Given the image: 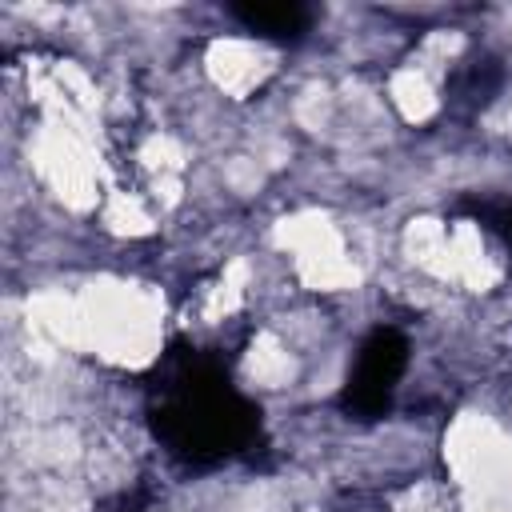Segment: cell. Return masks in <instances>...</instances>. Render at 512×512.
<instances>
[{"label":"cell","instance_id":"6da1fadb","mask_svg":"<svg viewBox=\"0 0 512 512\" xmlns=\"http://www.w3.org/2000/svg\"><path fill=\"white\" fill-rule=\"evenodd\" d=\"M236 16L268 36H296L308 24V12L300 4H256V8H236Z\"/></svg>","mask_w":512,"mask_h":512}]
</instances>
